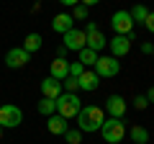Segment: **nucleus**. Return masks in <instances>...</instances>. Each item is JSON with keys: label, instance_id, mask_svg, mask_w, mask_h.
Instances as JSON below:
<instances>
[{"label": "nucleus", "instance_id": "nucleus-31", "mask_svg": "<svg viewBox=\"0 0 154 144\" xmlns=\"http://www.w3.org/2000/svg\"><path fill=\"white\" fill-rule=\"evenodd\" d=\"M146 100H149V103H154V85L149 88V93H146Z\"/></svg>", "mask_w": 154, "mask_h": 144}, {"label": "nucleus", "instance_id": "nucleus-8", "mask_svg": "<svg viewBox=\"0 0 154 144\" xmlns=\"http://www.w3.org/2000/svg\"><path fill=\"white\" fill-rule=\"evenodd\" d=\"M28 62H31V54H28L23 46H13V49H8V54H5V67H11V70H21V67H26Z\"/></svg>", "mask_w": 154, "mask_h": 144}, {"label": "nucleus", "instance_id": "nucleus-3", "mask_svg": "<svg viewBox=\"0 0 154 144\" xmlns=\"http://www.w3.org/2000/svg\"><path fill=\"white\" fill-rule=\"evenodd\" d=\"M100 134H103L105 144H118L123 136H126V124L121 121V118H105L103 126H100Z\"/></svg>", "mask_w": 154, "mask_h": 144}, {"label": "nucleus", "instance_id": "nucleus-19", "mask_svg": "<svg viewBox=\"0 0 154 144\" xmlns=\"http://www.w3.org/2000/svg\"><path fill=\"white\" fill-rule=\"evenodd\" d=\"M36 108H38V113H41V116H46V118H49V116H54V113H57V103H54L51 98H41V100H38V105H36Z\"/></svg>", "mask_w": 154, "mask_h": 144}, {"label": "nucleus", "instance_id": "nucleus-9", "mask_svg": "<svg viewBox=\"0 0 154 144\" xmlns=\"http://www.w3.org/2000/svg\"><path fill=\"white\" fill-rule=\"evenodd\" d=\"M62 46H64L67 52L85 49V31H80V28H69V31L62 36Z\"/></svg>", "mask_w": 154, "mask_h": 144}, {"label": "nucleus", "instance_id": "nucleus-11", "mask_svg": "<svg viewBox=\"0 0 154 144\" xmlns=\"http://www.w3.org/2000/svg\"><path fill=\"white\" fill-rule=\"evenodd\" d=\"M126 100L121 98V95H108V100H105V111H108L110 118H121L123 113H126Z\"/></svg>", "mask_w": 154, "mask_h": 144}, {"label": "nucleus", "instance_id": "nucleus-29", "mask_svg": "<svg viewBox=\"0 0 154 144\" xmlns=\"http://www.w3.org/2000/svg\"><path fill=\"white\" fill-rule=\"evenodd\" d=\"M57 3H62V5H67V8H75L80 0H57Z\"/></svg>", "mask_w": 154, "mask_h": 144}, {"label": "nucleus", "instance_id": "nucleus-16", "mask_svg": "<svg viewBox=\"0 0 154 144\" xmlns=\"http://www.w3.org/2000/svg\"><path fill=\"white\" fill-rule=\"evenodd\" d=\"M46 129H49V134H57V136H62V134L67 131V118H62L59 113H54V116L46 118Z\"/></svg>", "mask_w": 154, "mask_h": 144}, {"label": "nucleus", "instance_id": "nucleus-17", "mask_svg": "<svg viewBox=\"0 0 154 144\" xmlns=\"http://www.w3.org/2000/svg\"><path fill=\"white\" fill-rule=\"evenodd\" d=\"M41 44H44V39H41V33H28L26 39H23V49H26L28 54L38 52V49H41Z\"/></svg>", "mask_w": 154, "mask_h": 144}, {"label": "nucleus", "instance_id": "nucleus-21", "mask_svg": "<svg viewBox=\"0 0 154 144\" xmlns=\"http://www.w3.org/2000/svg\"><path fill=\"white\" fill-rule=\"evenodd\" d=\"M128 13H131V21H134V23H144V21H146V16H149L146 5H141V3H139V5H134Z\"/></svg>", "mask_w": 154, "mask_h": 144}, {"label": "nucleus", "instance_id": "nucleus-27", "mask_svg": "<svg viewBox=\"0 0 154 144\" xmlns=\"http://www.w3.org/2000/svg\"><path fill=\"white\" fill-rule=\"evenodd\" d=\"M144 26H146L149 33H154V11H149V16H146V21H144Z\"/></svg>", "mask_w": 154, "mask_h": 144}, {"label": "nucleus", "instance_id": "nucleus-32", "mask_svg": "<svg viewBox=\"0 0 154 144\" xmlns=\"http://www.w3.org/2000/svg\"><path fill=\"white\" fill-rule=\"evenodd\" d=\"M0 136H3V126H0Z\"/></svg>", "mask_w": 154, "mask_h": 144}, {"label": "nucleus", "instance_id": "nucleus-20", "mask_svg": "<svg viewBox=\"0 0 154 144\" xmlns=\"http://www.w3.org/2000/svg\"><path fill=\"white\" fill-rule=\"evenodd\" d=\"M131 142L134 144H149V131L144 126H131Z\"/></svg>", "mask_w": 154, "mask_h": 144}, {"label": "nucleus", "instance_id": "nucleus-25", "mask_svg": "<svg viewBox=\"0 0 154 144\" xmlns=\"http://www.w3.org/2000/svg\"><path fill=\"white\" fill-rule=\"evenodd\" d=\"M82 72H85V67L80 62H69V77H80Z\"/></svg>", "mask_w": 154, "mask_h": 144}, {"label": "nucleus", "instance_id": "nucleus-23", "mask_svg": "<svg viewBox=\"0 0 154 144\" xmlns=\"http://www.w3.org/2000/svg\"><path fill=\"white\" fill-rule=\"evenodd\" d=\"M62 136H64L69 144H80V139H82V131H80V129H67Z\"/></svg>", "mask_w": 154, "mask_h": 144}, {"label": "nucleus", "instance_id": "nucleus-6", "mask_svg": "<svg viewBox=\"0 0 154 144\" xmlns=\"http://www.w3.org/2000/svg\"><path fill=\"white\" fill-rule=\"evenodd\" d=\"M85 46L93 49V52H100V49L108 46V39L103 36V31L98 28V23H93V21H90L88 28H85Z\"/></svg>", "mask_w": 154, "mask_h": 144}, {"label": "nucleus", "instance_id": "nucleus-15", "mask_svg": "<svg viewBox=\"0 0 154 144\" xmlns=\"http://www.w3.org/2000/svg\"><path fill=\"white\" fill-rule=\"evenodd\" d=\"M49 75H51L54 80H59V83H62V80L69 75V62L62 59V57H57V59L51 62V67H49Z\"/></svg>", "mask_w": 154, "mask_h": 144}, {"label": "nucleus", "instance_id": "nucleus-2", "mask_svg": "<svg viewBox=\"0 0 154 144\" xmlns=\"http://www.w3.org/2000/svg\"><path fill=\"white\" fill-rule=\"evenodd\" d=\"M54 103H57V113L62 118H75L80 113V108H82V100H80L77 93H62Z\"/></svg>", "mask_w": 154, "mask_h": 144}, {"label": "nucleus", "instance_id": "nucleus-13", "mask_svg": "<svg viewBox=\"0 0 154 144\" xmlns=\"http://www.w3.org/2000/svg\"><path fill=\"white\" fill-rule=\"evenodd\" d=\"M77 83H80V90H85V93H93V90L100 88V77L95 75L93 70H85L80 77H77Z\"/></svg>", "mask_w": 154, "mask_h": 144}, {"label": "nucleus", "instance_id": "nucleus-26", "mask_svg": "<svg viewBox=\"0 0 154 144\" xmlns=\"http://www.w3.org/2000/svg\"><path fill=\"white\" fill-rule=\"evenodd\" d=\"M146 105H149L146 95H136V98H134V108H139V111H144V108H146Z\"/></svg>", "mask_w": 154, "mask_h": 144}, {"label": "nucleus", "instance_id": "nucleus-18", "mask_svg": "<svg viewBox=\"0 0 154 144\" xmlns=\"http://www.w3.org/2000/svg\"><path fill=\"white\" fill-rule=\"evenodd\" d=\"M77 54H80V64L85 67V70H88V67H93L95 62H98V52H93V49H88V46H85V49H80L77 52Z\"/></svg>", "mask_w": 154, "mask_h": 144}, {"label": "nucleus", "instance_id": "nucleus-12", "mask_svg": "<svg viewBox=\"0 0 154 144\" xmlns=\"http://www.w3.org/2000/svg\"><path fill=\"white\" fill-rule=\"evenodd\" d=\"M41 93H44V98L57 100L62 93H64V88H62V83H59V80H54V77L49 75V77H44V80H41Z\"/></svg>", "mask_w": 154, "mask_h": 144}, {"label": "nucleus", "instance_id": "nucleus-24", "mask_svg": "<svg viewBox=\"0 0 154 144\" xmlns=\"http://www.w3.org/2000/svg\"><path fill=\"white\" fill-rule=\"evenodd\" d=\"M72 18H75V21H85V18H88V8L82 5V3H77L75 8H72V13H69Z\"/></svg>", "mask_w": 154, "mask_h": 144}, {"label": "nucleus", "instance_id": "nucleus-28", "mask_svg": "<svg viewBox=\"0 0 154 144\" xmlns=\"http://www.w3.org/2000/svg\"><path fill=\"white\" fill-rule=\"evenodd\" d=\"M141 52H144V54H154V44H152V41H144V44H141Z\"/></svg>", "mask_w": 154, "mask_h": 144}, {"label": "nucleus", "instance_id": "nucleus-5", "mask_svg": "<svg viewBox=\"0 0 154 144\" xmlns=\"http://www.w3.org/2000/svg\"><path fill=\"white\" fill-rule=\"evenodd\" d=\"M21 121H23V111L18 105H13V103L0 105V126L16 129V126H21Z\"/></svg>", "mask_w": 154, "mask_h": 144}, {"label": "nucleus", "instance_id": "nucleus-7", "mask_svg": "<svg viewBox=\"0 0 154 144\" xmlns=\"http://www.w3.org/2000/svg\"><path fill=\"white\" fill-rule=\"evenodd\" d=\"M110 28L121 36H128L134 31V21H131V13L128 11H116L113 18H110Z\"/></svg>", "mask_w": 154, "mask_h": 144}, {"label": "nucleus", "instance_id": "nucleus-10", "mask_svg": "<svg viewBox=\"0 0 154 144\" xmlns=\"http://www.w3.org/2000/svg\"><path fill=\"white\" fill-rule=\"evenodd\" d=\"M108 49H110V57L121 59V57H126L128 52H131V39H128V36H121V33H116L113 39L108 41Z\"/></svg>", "mask_w": 154, "mask_h": 144}, {"label": "nucleus", "instance_id": "nucleus-30", "mask_svg": "<svg viewBox=\"0 0 154 144\" xmlns=\"http://www.w3.org/2000/svg\"><path fill=\"white\" fill-rule=\"evenodd\" d=\"M80 3H82V5H85V8H93V5H98L100 0H80Z\"/></svg>", "mask_w": 154, "mask_h": 144}, {"label": "nucleus", "instance_id": "nucleus-14", "mask_svg": "<svg viewBox=\"0 0 154 144\" xmlns=\"http://www.w3.org/2000/svg\"><path fill=\"white\" fill-rule=\"evenodd\" d=\"M72 23H75V18H72L69 13H57V16L51 18V28H54L57 33H62V36H64L69 28H75Z\"/></svg>", "mask_w": 154, "mask_h": 144}, {"label": "nucleus", "instance_id": "nucleus-4", "mask_svg": "<svg viewBox=\"0 0 154 144\" xmlns=\"http://www.w3.org/2000/svg\"><path fill=\"white\" fill-rule=\"evenodd\" d=\"M93 72L100 80L103 77H116L121 72V62L116 59V57H98V62L93 64Z\"/></svg>", "mask_w": 154, "mask_h": 144}, {"label": "nucleus", "instance_id": "nucleus-22", "mask_svg": "<svg viewBox=\"0 0 154 144\" xmlns=\"http://www.w3.org/2000/svg\"><path fill=\"white\" fill-rule=\"evenodd\" d=\"M62 88H64V93H77V90H80V83H77V77H69V75H67V77L62 80Z\"/></svg>", "mask_w": 154, "mask_h": 144}, {"label": "nucleus", "instance_id": "nucleus-1", "mask_svg": "<svg viewBox=\"0 0 154 144\" xmlns=\"http://www.w3.org/2000/svg\"><path fill=\"white\" fill-rule=\"evenodd\" d=\"M75 118H77V129L82 134L85 131L93 134V131H100V126H103V121H105V111L100 105H82Z\"/></svg>", "mask_w": 154, "mask_h": 144}]
</instances>
